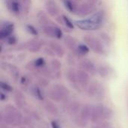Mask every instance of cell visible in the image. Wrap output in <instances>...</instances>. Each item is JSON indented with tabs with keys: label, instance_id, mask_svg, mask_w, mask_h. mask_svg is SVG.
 <instances>
[{
	"label": "cell",
	"instance_id": "ee69618b",
	"mask_svg": "<svg viewBox=\"0 0 128 128\" xmlns=\"http://www.w3.org/2000/svg\"></svg>",
	"mask_w": 128,
	"mask_h": 128
},
{
	"label": "cell",
	"instance_id": "7402d4cb",
	"mask_svg": "<svg viewBox=\"0 0 128 128\" xmlns=\"http://www.w3.org/2000/svg\"><path fill=\"white\" fill-rule=\"evenodd\" d=\"M44 107H45V110L50 114L52 115H54V116H56L58 115V109L56 108V106L51 102L50 101H47L44 104Z\"/></svg>",
	"mask_w": 128,
	"mask_h": 128
},
{
	"label": "cell",
	"instance_id": "484cf974",
	"mask_svg": "<svg viewBox=\"0 0 128 128\" xmlns=\"http://www.w3.org/2000/svg\"><path fill=\"white\" fill-rule=\"evenodd\" d=\"M8 71H9V73L10 74L11 76H12L14 80H17L19 79L20 72H19L18 68H17L15 65L10 64V66H9V68H8Z\"/></svg>",
	"mask_w": 128,
	"mask_h": 128
},
{
	"label": "cell",
	"instance_id": "b9f144b4",
	"mask_svg": "<svg viewBox=\"0 0 128 128\" xmlns=\"http://www.w3.org/2000/svg\"><path fill=\"white\" fill-rule=\"evenodd\" d=\"M74 1H75V2H76L78 3V2H81L82 0H74Z\"/></svg>",
	"mask_w": 128,
	"mask_h": 128
},
{
	"label": "cell",
	"instance_id": "8d00e7d4",
	"mask_svg": "<svg viewBox=\"0 0 128 128\" xmlns=\"http://www.w3.org/2000/svg\"><path fill=\"white\" fill-rule=\"evenodd\" d=\"M24 4H23V7H22V10H23V12L26 13V14H28V11H29V8H30V2L29 0H25L23 1Z\"/></svg>",
	"mask_w": 128,
	"mask_h": 128
},
{
	"label": "cell",
	"instance_id": "4dcf8cb0",
	"mask_svg": "<svg viewBox=\"0 0 128 128\" xmlns=\"http://www.w3.org/2000/svg\"><path fill=\"white\" fill-rule=\"evenodd\" d=\"M99 35H100V38L101 40H103L104 43L109 44L111 43L112 39H111V37L110 36L109 34H107V33H106V32H100V33L99 34Z\"/></svg>",
	"mask_w": 128,
	"mask_h": 128
},
{
	"label": "cell",
	"instance_id": "9c48e42d",
	"mask_svg": "<svg viewBox=\"0 0 128 128\" xmlns=\"http://www.w3.org/2000/svg\"><path fill=\"white\" fill-rule=\"evenodd\" d=\"M44 46V43L42 40H39L37 39H30L25 44V47L32 53H37L42 49Z\"/></svg>",
	"mask_w": 128,
	"mask_h": 128
},
{
	"label": "cell",
	"instance_id": "f546056e",
	"mask_svg": "<svg viewBox=\"0 0 128 128\" xmlns=\"http://www.w3.org/2000/svg\"><path fill=\"white\" fill-rule=\"evenodd\" d=\"M74 122L76 125H78L81 128H84L87 125V121L85 120L84 118H82L81 116H76Z\"/></svg>",
	"mask_w": 128,
	"mask_h": 128
},
{
	"label": "cell",
	"instance_id": "2e32d148",
	"mask_svg": "<svg viewBox=\"0 0 128 128\" xmlns=\"http://www.w3.org/2000/svg\"><path fill=\"white\" fill-rule=\"evenodd\" d=\"M37 19H38V22H39V24L40 25L41 27L44 26L52 24L50 18L48 17L47 14L44 11L40 10L37 14Z\"/></svg>",
	"mask_w": 128,
	"mask_h": 128
},
{
	"label": "cell",
	"instance_id": "74e56055",
	"mask_svg": "<svg viewBox=\"0 0 128 128\" xmlns=\"http://www.w3.org/2000/svg\"><path fill=\"white\" fill-rule=\"evenodd\" d=\"M38 82L43 87H46V86H47L49 85V81L47 80H46L45 78H44V77H40L38 79Z\"/></svg>",
	"mask_w": 128,
	"mask_h": 128
},
{
	"label": "cell",
	"instance_id": "8992f818",
	"mask_svg": "<svg viewBox=\"0 0 128 128\" xmlns=\"http://www.w3.org/2000/svg\"><path fill=\"white\" fill-rule=\"evenodd\" d=\"M44 5L46 12L52 17H58L60 9L55 0H44Z\"/></svg>",
	"mask_w": 128,
	"mask_h": 128
},
{
	"label": "cell",
	"instance_id": "7a4b0ae2",
	"mask_svg": "<svg viewBox=\"0 0 128 128\" xmlns=\"http://www.w3.org/2000/svg\"><path fill=\"white\" fill-rule=\"evenodd\" d=\"M43 33L50 38H55L56 39H62L63 38V32L62 29L55 25H47L41 27Z\"/></svg>",
	"mask_w": 128,
	"mask_h": 128
},
{
	"label": "cell",
	"instance_id": "e575fe53",
	"mask_svg": "<svg viewBox=\"0 0 128 128\" xmlns=\"http://www.w3.org/2000/svg\"><path fill=\"white\" fill-rule=\"evenodd\" d=\"M32 91H33V92H34V95H35L37 98H38L40 100H42V99H43V95H42V93H41L40 90V89H39L38 87H36V86H34V87H33V88H32Z\"/></svg>",
	"mask_w": 128,
	"mask_h": 128
},
{
	"label": "cell",
	"instance_id": "277c9868",
	"mask_svg": "<svg viewBox=\"0 0 128 128\" xmlns=\"http://www.w3.org/2000/svg\"><path fill=\"white\" fill-rule=\"evenodd\" d=\"M88 94L92 98L102 99L105 95V90L104 86L98 82H94L90 84L88 88Z\"/></svg>",
	"mask_w": 128,
	"mask_h": 128
},
{
	"label": "cell",
	"instance_id": "5b68a950",
	"mask_svg": "<svg viewBox=\"0 0 128 128\" xmlns=\"http://www.w3.org/2000/svg\"><path fill=\"white\" fill-rule=\"evenodd\" d=\"M76 26L83 31H94L100 28L97 23H95L90 17L85 20H80L75 22Z\"/></svg>",
	"mask_w": 128,
	"mask_h": 128
},
{
	"label": "cell",
	"instance_id": "3957f363",
	"mask_svg": "<svg viewBox=\"0 0 128 128\" xmlns=\"http://www.w3.org/2000/svg\"><path fill=\"white\" fill-rule=\"evenodd\" d=\"M95 10V5L91 4L88 2H85L79 4L77 10L76 12V15L79 17L85 18L91 14H92Z\"/></svg>",
	"mask_w": 128,
	"mask_h": 128
},
{
	"label": "cell",
	"instance_id": "7c38bea8",
	"mask_svg": "<svg viewBox=\"0 0 128 128\" xmlns=\"http://www.w3.org/2000/svg\"><path fill=\"white\" fill-rule=\"evenodd\" d=\"M76 73H77L78 83L83 88L86 87L88 85L89 80H90L89 74L82 69H80V70H76Z\"/></svg>",
	"mask_w": 128,
	"mask_h": 128
},
{
	"label": "cell",
	"instance_id": "d4e9b609",
	"mask_svg": "<svg viewBox=\"0 0 128 128\" xmlns=\"http://www.w3.org/2000/svg\"><path fill=\"white\" fill-rule=\"evenodd\" d=\"M49 95L51 99L56 100V101H60L62 100V99H64V98L62 97V95L54 88H52V89H51L50 91V93H49Z\"/></svg>",
	"mask_w": 128,
	"mask_h": 128
},
{
	"label": "cell",
	"instance_id": "60d3db41",
	"mask_svg": "<svg viewBox=\"0 0 128 128\" xmlns=\"http://www.w3.org/2000/svg\"><path fill=\"white\" fill-rule=\"evenodd\" d=\"M4 98H4V94H3V93H1V99H2V100H4Z\"/></svg>",
	"mask_w": 128,
	"mask_h": 128
},
{
	"label": "cell",
	"instance_id": "d6986e66",
	"mask_svg": "<svg viewBox=\"0 0 128 128\" xmlns=\"http://www.w3.org/2000/svg\"><path fill=\"white\" fill-rule=\"evenodd\" d=\"M92 107H91L88 105H85L81 110L80 116L85 120L88 121L92 117Z\"/></svg>",
	"mask_w": 128,
	"mask_h": 128
},
{
	"label": "cell",
	"instance_id": "ab89813d",
	"mask_svg": "<svg viewBox=\"0 0 128 128\" xmlns=\"http://www.w3.org/2000/svg\"><path fill=\"white\" fill-rule=\"evenodd\" d=\"M98 1H99V0H87V2H90L91 4H94V5H96V4H98Z\"/></svg>",
	"mask_w": 128,
	"mask_h": 128
},
{
	"label": "cell",
	"instance_id": "6da1fadb",
	"mask_svg": "<svg viewBox=\"0 0 128 128\" xmlns=\"http://www.w3.org/2000/svg\"><path fill=\"white\" fill-rule=\"evenodd\" d=\"M83 41L94 53L98 55H105L106 53V50L104 44L99 39L92 36L86 35L83 37Z\"/></svg>",
	"mask_w": 128,
	"mask_h": 128
},
{
	"label": "cell",
	"instance_id": "8fae6325",
	"mask_svg": "<svg viewBox=\"0 0 128 128\" xmlns=\"http://www.w3.org/2000/svg\"><path fill=\"white\" fill-rule=\"evenodd\" d=\"M105 106L103 105H98L97 106L92 107V117L91 120L93 123H98L100 120H103Z\"/></svg>",
	"mask_w": 128,
	"mask_h": 128
},
{
	"label": "cell",
	"instance_id": "4fadbf2b",
	"mask_svg": "<svg viewBox=\"0 0 128 128\" xmlns=\"http://www.w3.org/2000/svg\"><path fill=\"white\" fill-rule=\"evenodd\" d=\"M64 44L74 53L76 52L79 45L76 39L70 35H67L64 38Z\"/></svg>",
	"mask_w": 128,
	"mask_h": 128
},
{
	"label": "cell",
	"instance_id": "83f0119b",
	"mask_svg": "<svg viewBox=\"0 0 128 128\" xmlns=\"http://www.w3.org/2000/svg\"><path fill=\"white\" fill-rule=\"evenodd\" d=\"M33 63H34L35 68H37V69H41L46 66V61L42 57H39V58L34 59L33 61Z\"/></svg>",
	"mask_w": 128,
	"mask_h": 128
},
{
	"label": "cell",
	"instance_id": "9a60e30c",
	"mask_svg": "<svg viewBox=\"0 0 128 128\" xmlns=\"http://www.w3.org/2000/svg\"><path fill=\"white\" fill-rule=\"evenodd\" d=\"M51 69L53 72L54 77L59 78L61 77V68L62 63L58 58H52L50 62Z\"/></svg>",
	"mask_w": 128,
	"mask_h": 128
},
{
	"label": "cell",
	"instance_id": "cb8c5ba5",
	"mask_svg": "<svg viewBox=\"0 0 128 128\" xmlns=\"http://www.w3.org/2000/svg\"><path fill=\"white\" fill-rule=\"evenodd\" d=\"M62 22L64 25H65V26L67 28H68L69 29H74V23L71 21V20L65 14L62 15Z\"/></svg>",
	"mask_w": 128,
	"mask_h": 128
},
{
	"label": "cell",
	"instance_id": "30bf717a",
	"mask_svg": "<svg viewBox=\"0 0 128 128\" xmlns=\"http://www.w3.org/2000/svg\"><path fill=\"white\" fill-rule=\"evenodd\" d=\"M80 67L81 69L86 70L92 75H95L98 72V69L96 68L95 64L89 59H82L80 62Z\"/></svg>",
	"mask_w": 128,
	"mask_h": 128
},
{
	"label": "cell",
	"instance_id": "ba28073f",
	"mask_svg": "<svg viewBox=\"0 0 128 128\" xmlns=\"http://www.w3.org/2000/svg\"><path fill=\"white\" fill-rule=\"evenodd\" d=\"M4 3L8 10L14 15L18 16L22 9L20 0H4Z\"/></svg>",
	"mask_w": 128,
	"mask_h": 128
},
{
	"label": "cell",
	"instance_id": "d590c367",
	"mask_svg": "<svg viewBox=\"0 0 128 128\" xmlns=\"http://www.w3.org/2000/svg\"><path fill=\"white\" fill-rule=\"evenodd\" d=\"M0 86H1V88L3 89V90H4V91H6V92H11L12 91V88H11V86H10V85H8L7 82H0Z\"/></svg>",
	"mask_w": 128,
	"mask_h": 128
},
{
	"label": "cell",
	"instance_id": "44dd1931",
	"mask_svg": "<svg viewBox=\"0 0 128 128\" xmlns=\"http://www.w3.org/2000/svg\"><path fill=\"white\" fill-rule=\"evenodd\" d=\"M98 73L99 74V75L104 78H106L108 77L110 74H111V70L109 67H107L106 65H104L101 64L98 67Z\"/></svg>",
	"mask_w": 128,
	"mask_h": 128
},
{
	"label": "cell",
	"instance_id": "7bdbcfd3",
	"mask_svg": "<svg viewBox=\"0 0 128 128\" xmlns=\"http://www.w3.org/2000/svg\"><path fill=\"white\" fill-rule=\"evenodd\" d=\"M23 1H25V0H23Z\"/></svg>",
	"mask_w": 128,
	"mask_h": 128
},
{
	"label": "cell",
	"instance_id": "ac0fdd59",
	"mask_svg": "<svg viewBox=\"0 0 128 128\" xmlns=\"http://www.w3.org/2000/svg\"><path fill=\"white\" fill-rule=\"evenodd\" d=\"M67 78L68 80V81L72 84V85H74V86H76L77 85V82H78V80H77V73L76 71L74 69V68H69L68 70H67Z\"/></svg>",
	"mask_w": 128,
	"mask_h": 128
},
{
	"label": "cell",
	"instance_id": "5bb4252c",
	"mask_svg": "<svg viewBox=\"0 0 128 128\" xmlns=\"http://www.w3.org/2000/svg\"><path fill=\"white\" fill-rule=\"evenodd\" d=\"M47 46L53 50V52L56 53V56L62 58L64 56L65 50H64V47L60 44H58L54 40H51L47 43Z\"/></svg>",
	"mask_w": 128,
	"mask_h": 128
},
{
	"label": "cell",
	"instance_id": "836d02e7",
	"mask_svg": "<svg viewBox=\"0 0 128 128\" xmlns=\"http://www.w3.org/2000/svg\"><path fill=\"white\" fill-rule=\"evenodd\" d=\"M43 52H44V53L45 55L49 56H51V57H54L56 56V53L53 52V50L50 47H49L48 46H45L43 49Z\"/></svg>",
	"mask_w": 128,
	"mask_h": 128
},
{
	"label": "cell",
	"instance_id": "e0dca14e",
	"mask_svg": "<svg viewBox=\"0 0 128 128\" xmlns=\"http://www.w3.org/2000/svg\"><path fill=\"white\" fill-rule=\"evenodd\" d=\"M65 8L71 14H76L79 4L74 0H63Z\"/></svg>",
	"mask_w": 128,
	"mask_h": 128
},
{
	"label": "cell",
	"instance_id": "f35d334b",
	"mask_svg": "<svg viewBox=\"0 0 128 128\" xmlns=\"http://www.w3.org/2000/svg\"><path fill=\"white\" fill-rule=\"evenodd\" d=\"M51 125H52V128H60V126L58 125V124L56 122H55V121H52V122Z\"/></svg>",
	"mask_w": 128,
	"mask_h": 128
},
{
	"label": "cell",
	"instance_id": "d6a6232c",
	"mask_svg": "<svg viewBox=\"0 0 128 128\" xmlns=\"http://www.w3.org/2000/svg\"><path fill=\"white\" fill-rule=\"evenodd\" d=\"M5 40H6V42H7V44H8V45H14V44H16V42H17V38H16V37L15 35L11 34V35L9 36Z\"/></svg>",
	"mask_w": 128,
	"mask_h": 128
},
{
	"label": "cell",
	"instance_id": "ffe728a7",
	"mask_svg": "<svg viewBox=\"0 0 128 128\" xmlns=\"http://www.w3.org/2000/svg\"><path fill=\"white\" fill-rule=\"evenodd\" d=\"M89 51H90V48L88 46V45H86V44H80L74 54L76 56H82L87 55L89 52Z\"/></svg>",
	"mask_w": 128,
	"mask_h": 128
},
{
	"label": "cell",
	"instance_id": "4316f807",
	"mask_svg": "<svg viewBox=\"0 0 128 128\" xmlns=\"http://www.w3.org/2000/svg\"><path fill=\"white\" fill-rule=\"evenodd\" d=\"M53 88H56V89L62 95V97H63L64 98H67V97L69 95V91L68 90V88H65L64 86H62V85H58V84H57V85H55V86H53Z\"/></svg>",
	"mask_w": 128,
	"mask_h": 128
},
{
	"label": "cell",
	"instance_id": "52a82bcc",
	"mask_svg": "<svg viewBox=\"0 0 128 128\" xmlns=\"http://www.w3.org/2000/svg\"><path fill=\"white\" fill-rule=\"evenodd\" d=\"M14 30V24L11 22H4L2 23L0 28V40H6L13 34Z\"/></svg>",
	"mask_w": 128,
	"mask_h": 128
},
{
	"label": "cell",
	"instance_id": "1f68e13d",
	"mask_svg": "<svg viewBox=\"0 0 128 128\" xmlns=\"http://www.w3.org/2000/svg\"><path fill=\"white\" fill-rule=\"evenodd\" d=\"M75 54L74 52H70L68 55L67 56V61H68V63L71 65V66H74L76 64V58H75Z\"/></svg>",
	"mask_w": 128,
	"mask_h": 128
},
{
	"label": "cell",
	"instance_id": "603a6c76",
	"mask_svg": "<svg viewBox=\"0 0 128 128\" xmlns=\"http://www.w3.org/2000/svg\"><path fill=\"white\" fill-rule=\"evenodd\" d=\"M80 109V104L77 101H74L69 106V112L71 116H76Z\"/></svg>",
	"mask_w": 128,
	"mask_h": 128
},
{
	"label": "cell",
	"instance_id": "f1b7e54d",
	"mask_svg": "<svg viewBox=\"0 0 128 128\" xmlns=\"http://www.w3.org/2000/svg\"><path fill=\"white\" fill-rule=\"evenodd\" d=\"M26 29L27 32H28L30 34H32L33 36H38V31L34 26L31 25V24H28L26 26Z\"/></svg>",
	"mask_w": 128,
	"mask_h": 128
}]
</instances>
